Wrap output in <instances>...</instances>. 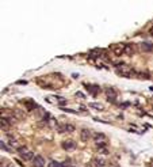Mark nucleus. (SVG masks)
I'll return each instance as SVG.
<instances>
[{
  "label": "nucleus",
  "instance_id": "28",
  "mask_svg": "<svg viewBox=\"0 0 153 167\" xmlns=\"http://www.w3.org/2000/svg\"><path fill=\"white\" fill-rule=\"evenodd\" d=\"M6 167H14V164H7Z\"/></svg>",
  "mask_w": 153,
  "mask_h": 167
},
{
  "label": "nucleus",
  "instance_id": "9",
  "mask_svg": "<svg viewBox=\"0 0 153 167\" xmlns=\"http://www.w3.org/2000/svg\"><path fill=\"white\" fill-rule=\"evenodd\" d=\"M135 76L140 77V79L146 80V79H149V77H150V75H149V72H146V71H140V72H137V75H135Z\"/></svg>",
  "mask_w": 153,
  "mask_h": 167
},
{
  "label": "nucleus",
  "instance_id": "7",
  "mask_svg": "<svg viewBox=\"0 0 153 167\" xmlns=\"http://www.w3.org/2000/svg\"><path fill=\"white\" fill-rule=\"evenodd\" d=\"M134 52H135V45H133V44L125 45V53H126L127 56H131Z\"/></svg>",
  "mask_w": 153,
  "mask_h": 167
},
{
  "label": "nucleus",
  "instance_id": "3",
  "mask_svg": "<svg viewBox=\"0 0 153 167\" xmlns=\"http://www.w3.org/2000/svg\"><path fill=\"white\" fill-rule=\"evenodd\" d=\"M112 52H114L115 56H121L122 53H125V46L122 44H118V45H112L111 46Z\"/></svg>",
  "mask_w": 153,
  "mask_h": 167
},
{
  "label": "nucleus",
  "instance_id": "5",
  "mask_svg": "<svg viewBox=\"0 0 153 167\" xmlns=\"http://www.w3.org/2000/svg\"><path fill=\"white\" fill-rule=\"evenodd\" d=\"M33 166L34 167H45V159L42 156H35L34 160H33Z\"/></svg>",
  "mask_w": 153,
  "mask_h": 167
},
{
  "label": "nucleus",
  "instance_id": "10",
  "mask_svg": "<svg viewBox=\"0 0 153 167\" xmlns=\"http://www.w3.org/2000/svg\"><path fill=\"white\" fill-rule=\"evenodd\" d=\"M106 95H107V98H115L117 97V92H115V90L114 88H111V87H109V88H106Z\"/></svg>",
  "mask_w": 153,
  "mask_h": 167
},
{
  "label": "nucleus",
  "instance_id": "24",
  "mask_svg": "<svg viewBox=\"0 0 153 167\" xmlns=\"http://www.w3.org/2000/svg\"><path fill=\"white\" fill-rule=\"evenodd\" d=\"M66 103H68V102L64 99V101H61V102H58V106H60V107H64V106L66 105Z\"/></svg>",
  "mask_w": 153,
  "mask_h": 167
},
{
  "label": "nucleus",
  "instance_id": "2",
  "mask_svg": "<svg viewBox=\"0 0 153 167\" xmlns=\"http://www.w3.org/2000/svg\"><path fill=\"white\" fill-rule=\"evenodd\" d=\"M62 148H64L65 151H73L75 148H76V143H75L73 140H65L64 143H62Z\"/></svg>",
  "mask_w": 153,
  "mask_h": 167
},
{
  "label": "nucleus",
  "instance_id": "19",
  "mask_svg": "<svg viewBox=\"0 0 153 167\" xmlns=\"http://www.w3.org/2000/svg\"><path fill=\"white\" fill-rule=\"evenodd\" d=\"M10 125V122H8V120H4V117H1V129H4V128H7V126Z\"/></svg>",
  "mask_w": 153,
  "mask_h": 167
},
{
  "label": "nucleus",
  "instance_id": "4",
  "mask_svg": "<svg viewBox=\"0 0 153 167\" xmlns=\"http://www.w3.org/2000/svg\"><path fill=\"white\" fill-rule=\"evenodd\" d=\"M102 53H103V49H100V48H95V49L89 50V59H92V60L98 59Z\"/></svg>",
  "mask_w": 153,
  "mask_h": 167
},
{
  "label": "nucleus",
  "instance_id": "1",
  "mask_svg": "<svg viewBox=\"0 0 153 167\" xmlns=\"http://www.w3.org/2000/svg\"><path fill=\"white\" fill-rule=\"evenodd\" d=\"M91 137H92V132L89 130V129L84 128V129H81V130H80V139H81L83 141L89 140Z\"/></svg>",
  "mask_w": 153,
  "mask_h": 167
},
{
  "label": "nucleus",
  "instance_id": "11",
  "mask_svg": "<svg viewBox=\"0 0 153 167\" xmlns=\"http://www.w3.org/2000/svg\"><path fill=\"white\" fill-rule=\"evenodd\" d=\"M104 164H106V160H104L103 158H96L95 159V166L96 167H103Z\"/></svg>",
  "mask_w": 153,
  "mask_h": 167
},
{
  "label": "nucleus",
  "instance_id": "8",
  "mask_svg": "<svg viewBox=\"0 0 153 167\" xmlns=\"http://www.w3.org/2000/svg\"><path fill=\"white\" fill-rule=\"evenodd\" d=\"M21 158H22V160H24V162H30V160H34V154L31 152V151H29V152H26V154H23V155H21Z\"/></svg>",
  "mask_w": 153,
  "mask_h": 167
},
{
  "label": "nucleus",
  "instance_id": "21",
  "mask_svg": "<svg viewBox=\"0 0 153 167\" xmlns=\"http://www.w3.org/2000/svg\"><path fill=\"white\" fill-rule=\"evenodd\" d=\"M73 130H75V126L71 125V124H66V132L71 133V132H73Z\"/></svg>",
  "mask_w": 153,
  "mask_h": 167
},
{
  "label": "nucleus",
  "instance_id": "29",
  "mask_svg": "<svg viewBox=\"0 0 153 167\" xmlns=\"http://www.w3.org/2000/svg\"><path fill=\"white\" fill-rule=\"evenodd\" d=\"M71 167H72V166H71Z\"/></svg>",
  "mask_w": 153,
  "mask_h": 167
},
{
  "label": "nucleus",
  "instance_id": "22",
  "mask_svg": "<svg viewBox=\"0 0 153 167\" xmlns=\"http://www.w3.org/2000/svg\"><path fill=\"white\" fill-rule=\"evenodd\" d=\"M0 145H1V150L10 151V148H8V147H6V143H4V141H1V143H0Z\"/></svg>",
  "mask_w": 153,
  "mask_h": 167
},
{
  "label": "nucleus",
  "instance_id": "12",
  "mask_svg": "<svg viewBox=\"0 0 153 167\" xmlns=\"http://www.w3.org/2000/svg\"><path fill=\"white\" fill-rule=\"evenodd\" d=\"M26 106H27V110H29V111H31V110H34V109L38 107V105H37V103H34L33 101H29V102H26Z\"/></svg>",
  "mask_w": 153,
  "mask_h": 167
},
{
  "label": "nucleus",
  "instance_id": "25",
  "mask_svg": "<svg viewBox=\"0 0 153 167\" xmlns=\"http://www.w3.org/2000/svg\"><path fill=\"white\" fill-rule=\"evenodd\" d=\"M16 84H27V82H26V80H18Z\"/></svg>",
  "mask_w": 153,
  "mask_h": 167
},
{
  "label": "nucleus",
  "instance_id": "17",
  "mask_svg": "<svg viewBox=\"0 0 153 167\" xmlns=\"http://www.w3.org/2000/svg\"><path fill=\"white\" fill-rule=\"evenodd\" d=\"M49 167H64V163H58V162H49Z\"/></svg>",
  "mask_w": 153,
  "mask_h": 167
},
{
  "label": "nucleus",
  "instance_id": "16",
  "mask_svg": "<svg viewBox=\"0 0 153 167\" xmlns=\"http://www.w3.org/2000/svg\"><path fill=\"white\" fill-rule=\"evenodd\" d=\"M57 132L58 133H65L66 132V124H61L60 126H57Z\"/></svg>",
  "mask_w": 153,
  "mask_h": 167
},
{
  "label": "nucleus",
  "instance_id": "27",
  "mask_svg": "<svg viewBox=\"0 0 153 167\" xmlns=\"http://www.w3.org/2000/svg\"><path fill=\"white\" fill-rule=\"evenodd\" d=\"M149 34H150V35H152V37H153V27H152V29L149 30Z\"/></svg>",
  "mask_w": 153,
  "mask_h": 167
},
{
  "label": "nucleus",
  "instance_id": "18",
  "mask_svg": "<svg viewBox=\"0 0 153 167\" xmlns=\"http://www.w3.org/2000/svg\"><path fill=\"white\" fill-rule=\"evenodd\" d=\"M16 151H18V152L21 154V155H23V154L29 152V151H27V145H21V147H19V148H18Z\"/></svg>",
  "mask_w": 153,
  "mask_h": 167
},
{
  "label": "nucleus",
  "instance_id": "23",
  "mask_svg": "<svg viewBox=\"0 0 153 167\" xmlns=\"http://www.w3.org/2000/svg\"><path fill=\"white\" fill-rule=\"evenodd\" d=\"M7 120H8L10 124H15V122H16V118H14V117H10V118H7Z\"/></svg>",
  "mask_w": 153,
  "mask_h": 167
},
{
  "label": "nucleus",
  "instance_id": "15",
  "mask_svg": "<svg viewBox=\"0 0 153 167\" xmlns=\"http://www.w3.org/2000/svg\"><path fill=\"white\" fill-rule=\"evenodd\" d=\"M99 91H100V87H99V86H96V84H94V86L91 87V91H89V92H91L92 95H96Z\"/></svg>",
  "mask_w": 153,
  "mask_h": 167
},
{
  "label": "nucleus",
  "instance_id": "20",
  "mask_svg": "<svg viewBox=\"0 0 153 167\" xmlns=\"http://www.w3.org/2000/svg\"><path fill=\"white\" fill-rule=\"evenodd\" d=\"M98 150H99L100 154H104V155H107V154H109V150H107L106 147H98Z\"/></svg>",
  "mask_w": 153,
  "mask_h": 167
},
{
  "label": "nucleus",
  "instance_id": "26",
  "mask_svg": "<svg viewBox=\"0 0 153 167\" xmlns=\"http://www.w3.org/2000/svg\"><path fill=\"white\" fill-rule=\"evenodd\" d=\"M77 97H81V98H86V95H84V94H81V92H77Z\"/></svg>",
  "mask_w": 153,
  "mask_h": 167
},
{
  "label": "nucleus",
  "instance_id": "14",
  "mask_svg": "<svg viewBox=\"0 0 153 167\" xmlns=\"http://www.w3.org/2000/svg\"><path fill=\"white\" fill-rule=\"evenodd\" d=\"M89 106H91L92 109H96V110H103V105H100V103H98V102H91Z\"/></svg>",
  "mask_w": 153,
  "mask_h": 167
},
{
  "label": "nucleus",
  "instance_id": "6",
  "mask_svg": "<svg viewBox=\"0 0 153 167\" xmlns=\"http://www.w3.org/2000/svg\"><path fill=\"white\" fill-rule=\"evenodd\" d=\"M140 48H141L142 52H150L153 49V45L150 42H141L140 44Z\"/></svg>",
  "mask_w": 153,
  "mask_h": 167
},
{
  "label": "nucleus",
  "instance_id": "13",
  "mask_svg": "<svg viewBox=\"0 0 153 167\" xmlns=\"http://www.w3.org/2000/svg\"><path fill=\"white\" fill-rule=\"evenodd\" d=\"M94 140L96 143H100L102 140H104V133H95L94 135Z\"/></svg>",
  "mask_w": 153,
  "mask_h": 167
}]
</instances>
